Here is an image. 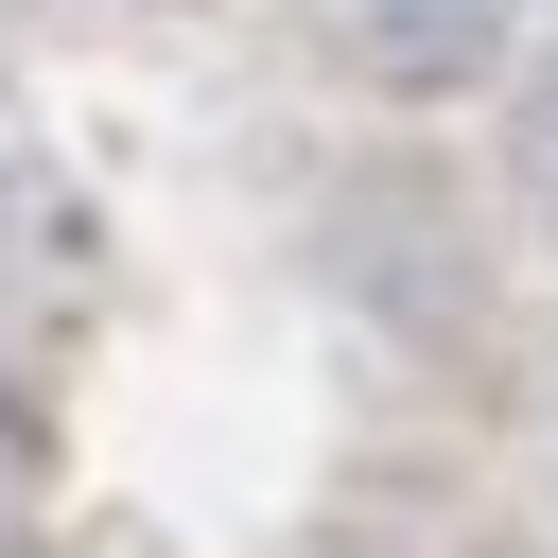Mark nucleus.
<instances>
[{"instance_id":"f257e3e1","label":"nucleus","mask_w":558,"mask_h":558,"mask_svg":"<svg viewBox=\"0 0 558 558\" xmlns=\"http://www.w3.org/2000/svg\"><path fill=\"white\" fill-rule=\"evenodd\" d=\"M506 17H523V0H349V35H366L384 70H418V87H436V70H488Z\"/></svg>"}]
</instances>
